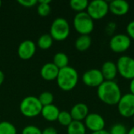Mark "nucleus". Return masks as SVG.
<instances>
[{
	"label": "nucleus",
	"instance_id": "nucleus-1",
	"mask_svg": "<svg viewBox=\"0 0 134 134\" xmlns=\"http://www.w3.org/2000/svg\"><path fill=\"white\" fill-rule=\"evenodd\" d=\"M97 93L100 100L108 105H117L122 96L119 86L115 81H104L97 87Z\"/></svg>",
	"mask_w": 134,
	"mask_h": 134
},
{
	"label": "nucleus",
	"instance_id": "nucleus-2",
	"mask_svg": "<svg viewBox=\"0 0 134 134\" xmlns=\"http://www.w3.org/2000/svg\"><path fill=\"white\" fill-rule=\"evenodd\" d=\"M58 87L63 91H71L75 88L79 82L78 71L72 67L68 66L59 70L57 78Z\"/></svg>",
	"mask_w": 134,
	"mask_h": 134
},
{
	"label": "nucleus",
	"instance_id": "nucleus-3",
	"mask_svg": "<svg viewBox=\"0 0 134 134\" xmlns=\"http://www.w3.org/2000/svg\"><path fill=\"white\" fill-rule=\"evenodd\" d=\"M42 105L38 98L34 96L24 97L20 104V111L21 114L27 118H34L41 115Z\"/></svg>",
	"mask_w": 134,
	"mask_h": 134
},
{
	"label": "nucleus",
	"instance_id": "nucleus-4",
	"mask_svg": "<svg viewBox=\"0 0 134 134\" xmlns=\"http://www.w3.org/2000/svg\"><path fill=\"white\" fill-rule=\"evenodd\" d=\"M73 26L80 35H89L94 29V22L85 11L75 14L73 19Z\"/></svg>",
	"mask_w": 134,
	"mask_h": 134
},
{
	"label": "nucleus",
	"instance_id": "nucleus-5",
	"mask_svg": "<svg viewBox=\"0 0 134 134\" xmlns=\"http://www.w3.org/2000/svg\"><path fill=\"white\" fill-rule=\"evenodd\" d=\"M49 35L56 41L60 42L67 39L70 35V25L68 20L63 17L56 18L50 26Z\"/></svg>",
	"mask_w": 134,
	"mask_h": 134
},
{
	"label": "nucleus",
	"instance_id": "nucleus-6",
	"mask_svg": "<svg viewBox=\"0 0 134 134\" xmlns=\"http://www.w3.org/2000/svg\"><path fill=\"white\" fill-rule=\"evenodd\" d=\"M109 12V3L104 0H93L89 2L86 13L94 20H101Z\"/></svg>",
	"mask_w": 134,
	"mask_h": 134
},
{
	"label": "nucleus",
	"instance_id": "nucleus-7",
	"mask_svg": "<svg viewBox=\"0 0 134 134\" xmlns=\"http://www.w3.org/2000/svg\"><path fill=\"white\" fill-rule=\"evenodd\" d=\"M116 66L118 73L122 78L130 80L134 79V58L129 56L120 57L116 62Z\"/></svg>",
	"mask_w": 134,
	"mask_h": 134
},
{
	"label": "nucleus",
	"instance_id": "nucleus-8",
	"mask_svg": "<svg viewBox=\"0 0 134 134\" xmlns=\"http://www.w3.org/2000/svg\"><path fill=\"white\" fill-rule=\"evenodd\" d=\"M131 39L126 34H117L113 35L109 42L110 49L116 53H122L130 49Z\"/></svg>",
	"mask_w": 134,
	"mask_h": 134
},
{
	"label": "nucleus",
	"instance_id": "nucleus-9",
	"mask_svg": "<svg viewBox=\"0 0 134 134\" xmlns=\"http://www.w3.org/2000/svg\"><path fill=\"white\" fill-rule=\"evenodd\" d=\"M119 115L124 118H130L134 115V95L126 93L122 96L117 104Z\"/></svg>",
	"mask_w": 134,
	"mask_h": 134
},
{
	"label": "nucleus",
	"instance_id": "nucleus-10",
	"mask_svg": "<svg viewBox=\"0 0 134 134\" xmlns=\"http://www.w3.org/2000/svg\"><path fill=\"white\" fill-rule=\"evenodd\" d=\"M83 83L89 87H98L104 81L100 70L93 68L86 71L82 75Z\"/></svg>",
	"mask_w": 134,
	"mask_h": 134
},
{
	"label": "nucleus",
	"instance_id": "nucleus-11",
	"mask_svg": "<svg viewBox=\"0 0 134 134\" xmlns=\"http://www.w3.org/2000/svg\"><path fill=\"white\" fill-rule=\"evenodd\" d=\"M85 126L92 133L98 132L104 130L105 121L104 119L97 113H89L85 119Z\"/></svg>",
	"mask_w": 134,
	"mask_h": 134
},
{
	"label": "nucleus",
	"instance_id": "nucleus-12",
	"mask_svg": "<svg viewBox=\"0 0 134 134\" xmlns=\"http://www.w3.org/2000/svg\"><path fill=\"white\" fill-rule=\"evenodd\" d=\"M36 52V45L31 40H24L18 46L17 54L22 60H27L33 57Z\"/></svg>",
	"mask_w": 134,
	"mask_h": 134
},
{
	"label": "nucleus",
	"instance_id": "nucleus-13",
	"mask_svg": "<svg viewBox=\"0 0 134 134\" xmlns=\"http://www.w3.org/2000/svg\"><path fill=\"white\" fill-rule=\"evenodd\" d=\"M109 11L115 16H124L130 11V4L125 0H113L109 3Z\"/></svg>",
	"mask_w": 134,
	"mask_h": 134
},
{
	"label": "nucleus",
	"instance_id": "nucleus-14",
	"mask_svg": "<svg viewBox=\"0 0 134 134\" xmlns=\"http://www.w3.org/2000/svg\"><path fill=\"white\" fill-rule=\"evenodd\" d=\"M100 71L104 79V81H114V79L119 74L116 63L111 60H108L104 62L101 67Z\"/></svg>",
	"mask_w": 134,
	"mask_h": 134
},
{
	"label": "nucleus",
	"instance_id": "nucleus-15",
	"mask_svg": "<svg viewBox=\"0 0 134 134\" xmlns=\"http://www.w3.org/2000/svg\"><path fill=\"white\" fill-rule=\"evenodd\" d=\"M70 114L73 121L82 122L89 115V108L84 103H78L71 108Z\"/></svg>",
	"mask_w": 134,
	"mask_h": 134
},
{
	"label": "nucleus",
	"instance_id": "nucleus-16",
	"mask_svg": "<svg viewBox=\"0 0 134 134\" xmlns=\"http://www.w3.org/2000/svg\"><path fill=\"white\" fill-rule=\"evenodd\" d=\"M59 68L52 63H46L45 64L41 70H40V75L41 77L46 81H53L57 79Z\"/></svg>",
	"mask_w": 134,
	"mask_h": 134
},
{
	"label": "nucleus",
	"instance_id": "nucleus-17",
	"mask_svg": "<svg viewBox=\"0 0 134 134\" xmlns=\"http://www.w3.org/2000/svg\"><path fill=\"white\" fill-rule=\"evenodd\" d=\"M59 108L54 104H49L47 106L42 107L41 115L48 122H55L57 121L58 115L60 114Z\"/></svg>",
	"mask_w": 134,
	"mask_h": 134
},
{
	"label": "nucleus",
	"instance_id": "nucleus-18",
	"mask_svg": "<svg viewBox=\"0 0 134 134\" xmlns=\"http://www.w3.org/2000/svg\"><path fill=\"white\" fill-rule=\"evenodd\" d=\"M92 44V39L90 35H80L77 38L75 42V46L77 50L80 52L86 51Z\"/></svg>",
	"mask_w": 134,
	"mask_h": 134
},
{
	"label": "nucleus",
	"instance_id": "nucleus-19",
	"mask_svg": "<svg viewBox=\"0 0 134 134\" xmlns=\"http://www.w3.org/2000/svg\"><path fill=\"white\" fill-rule=\"evenodd\" d=\"M68 134H86V128L82 122L72 121L71 123L67 127Z\"/></svg>",
	"mask_w": 134,
	"mask_h": 134
},
{
	"label": "nucleus",
	"instance_id": "nucleus-20",
	"mask_svg": "<svg viewBox=\"0 0 134 134\" xmlns=\"http://www.w3.org/2000/svg\"><path fill=\"white\" fill-rule=\"evenodd\" d=\"M68 63H69V58L68 55L64 53H62V52L57 53L53 57V64L56 65L59 69L68 67Z\"/></svg>",
	"mask_w": 134,
	"mask_h": 134
},
{
	"label": "nucleus",
	"instance_id": "nucleus-21",
	"mask_svg": "<svg viewBox=\"0 0 134 134\" xmlns=\"http://www.w3.org/2000/svg\"><path fill=\"white\" fill-rule=\"evenodd\" d=\"M53 42V39L52 38V37L50 36L49 34H44L42 35L37 42L38 46L39 49H43V50H46L48 49H49Z\"/></svg>",
	"mask_w": 134,
	"mask_h": 134
},
{
	"label": "nucleus",
	"instance_id": "nucleus-22",
	"mask_svg": "<svg viewBox=\"0 0 134 134\" xmlns=\"http://www.w3.org/2000/svg\"><path fill=\"white\" fill-rule=\"evenodd\" d=\"M50 0H42L38 2L37 12L41 16H47L51 12V7L49 5Z\"/></svg>",
	"mask_w": 134,
	"mask_h": 134
},
{
	"label": "nucleus",
	"instance_id": "nucleus-23",
	"mask_svg": "<svg viewBox=\"0 0 134 134\" xmlns=\"http://www.w3.org/2000/svg\"><path fill=\"white\" fill-rule=\"evenodd\" d=\"M89 5V2L87 0H71L70 2L71 8L78 13L85 12Z\"/></svg>",
	"mask_w": 134,
	"mask_h": 134
},
{
	"label": "nucleus",
	"instance_id": "nucleus-24",
	"mask_svg": "<svg viewBox=\"0 0 134 134\" xmlns=\"http://www.w3.org/2000/svg\"><path fill=\"white\" fill-rule=\"evenodd\" d=\"M17 131L15 126L9 122H0V134H16Z\"/></svg>",
	"mask_w": 134,
	"mask_h": 134
},
{
	"label": "nucleus",
	"instance_id": "nucleus-25",
	"mask_svg": "<svg viewBox=\"0 0 134 134\" xmlns=\"http://www.w3.org/2000/svg\"><path fill=\"white\" fill-rule=\"evenodd\" d=\"M57 121L61 126L68 127L71 123L73 119H72V117H71L70 112H68L67 111H60V114L58 115Z\"/></svg>",
	"mask_w": 134,
	"mask_h": 134
},
{
	"label": "nucleus",
	"instance_id": "nucleus-26",
	"mask_svg": "<svg viewBox=\"0 0 134 134\" xmlns=\"http://www.w3.org/2000/svg\"><path fill=\"white\" fill-rule=\"evenodd\" d=\"M38 98V100L40 101L41 104L42 105V107L47 106L49 104H53V102L54 100L53 93L50 92H48V91L42 92Z\"/></svg>",
	"mask_w": 134,
	"mask_h": 134
},
{
	"label": "nucleus",
	"instance_id": "nucleus-27",
	"mask_svg": "<svg viewBox=\"0 0 134 134\" xmlns=\"http://www.w3.org/2000/svg\"><path fill=\"white\" fill-rule=\"evenodd\" d=\"M127 129L125 126L124 124L122 123H115L114 124L110 131L109 133L110 134H127Z\"/></svg>",
	"mask_w": 134,
	"mask_h": 134
},
{
	"label": "nucleus",
	"instance_id": "nucleus-28",
	"mask_svg": "<svg viewBox=\"0 0 134 134\" xmlns=\"http://www.w3.org/2000/svg\"><path fill=\"white\" fill-rule=\"evenodd\" d=\"M21 134H42V130L36 126L28 125L22 130Z\"/></svg>",
	"mask_w": 134,
	"mask_h": 134
},
{
	"label": "nucleus",
	"instance_id": "nucleus-29",
	"mask_svg": "<svg viewBox=\"0 0 134 134\" xmlns=\"http://www.w3.org/2000/svg\"><path fill=\"white\" fill-rule=\"evenodd\" d=\"M17 2L22 6L26 7V8L33 7L36 4H38V1L36 0H18Z\"/></svg>",
	"mask_w": 134,
	"mask_h": 134
},
{
	"label": "nucleus",
	"instance_id": "nucleus-30",
	"mask_svg": "<svg viewBox=\"0 0 134 134\" xmlns=\"http://www.w3.org/2000/svg\"><path fill=\"white\" fill-rule=\"evenodd\" d=\"M127 35L130 38L131 40L134 41V20L130 21L126 26Z\"/></svg>",
	"mask_w": 134,
	"mask_h": 134
},
{
	"label": "nucleus",
	"instance_id": "nucleus-31",
	"mask_svg": "<svg viewBox=\"0 0 134 134\" xmlns=\"http://www.w3.org/2000/svg\"><path fill=\"white\" fill-rule=\"evenodd\" d=\"M117 27V24L115 23V22H109L108 24H107V27H106V31L108 34L111 35L112 33H114V31H115Z\"/></svg>",
	"mask_w": 134,
	"mask_h": 134
},
{
	"label": "nucleus",
	"instance_id": "nucleus-32",
	"mask_svg": "<svg viewBox=\"0 0 134 134\" xmlns=\"http://www.w3.org/2000/svg\"><path fill=\"white\" fill-rule=\"evenodd\" d=\"M42 134H57V130L54 127H47L42 131Z\"/></svg>",
	"mask_w": 134,
	"mask_h": 134
},
{
	"label": "nucleus",
	"instance_id": "nucleus-33",
	"mask_svg": "<svg viewBox=\"0 0 134 134\" xmlns=\"http://www.w3.org/2000/svg\"><path fill=\"white\" fill-rule=\"evenodd\" d=\"M130 93L134 95V79L132 80H130Z\"/></svg>",
	"mask_w": 134,
	"mask_h": 134
},
{
	"label": "nucleus",
	"instance_id": "nucleus-34",
	"mask_svg": "<svg viewBox=\"0 0 134 134\" xmlns=\"http://www.w3.org/2000/svg\"><path fill=\"white\" fill-rule=\"evenodd\" d=\"M4 79H5V75H4V73L0 70V86L4 82Z\"/></svg>",
	"mask_w": 134,
	"mask_h": 134
},
{
	"label": "nucleus",
	"instance_id": "nucleus-35",
	"mask_svg": "<svg viewBox=\"0 0 134 134\" xmlns=\"http://www.w3.org/2000/svg\"><path fill=\"white\" fill-rule=\"evenodd\" d=\"M91 134H110L108 131L105 130H100V131H98V132H94V133H92Z\"/></svg>",
	"mask_w": 134,
	"mask_h": 134
},
{
	"label": "nucleus",
	"instance_id": "nucleus-36",
	"mask_svg": "<svg viewBox=\"0 0 134 134\" xmlns=\"http://www.w3.org/2000/svg\"><path fill=\"white\" fill-rule=\"evenodd\" d=\"M127 134H134V126H133V127L127 132Z\"/></svg>",
	"mask_w": 134,
	"mask_h": 134
},
{
	"label": "nucleus",
	"instance_id": "nucleus-37",
	"mask_svg": "<svg viewBox=\"0 0 134 134\" xmlns=\"http://www.w3.org/2000/svg\"><path fill=\"white\" fill-rule=\"evenodd\" d=\"M1 6H2V2L0 1V8H1Z\"/></svg>",
	"mask_w": 134,
	"mask_h": 134
},
{
	"label": "nucleus",
	"instance_id": "nucleus-38",
	"mask_svg": "<svg viewBox=\"0 0 134 134\" xmlns=\"http://www.w3.org/2000/svg\"><path fill=\"white\" fill-rule=\"evenodd\" d=\"M132 118H133V123H134V115L132 117Z\"/></svg>",
	"mask_w": 134,
	"mask_h": 134
}]
</instances>
